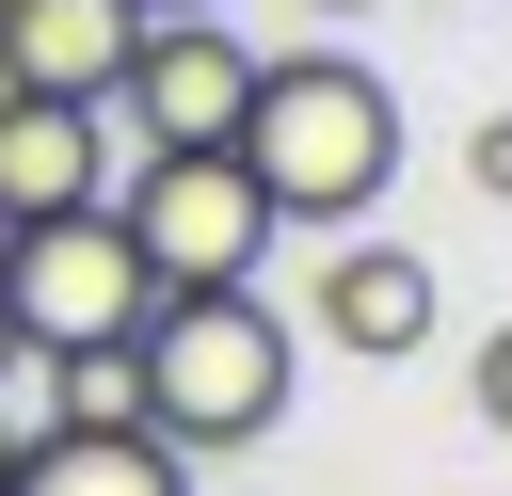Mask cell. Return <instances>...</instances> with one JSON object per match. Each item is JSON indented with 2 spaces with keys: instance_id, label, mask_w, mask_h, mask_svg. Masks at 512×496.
<instances>
[{
  "instance_id": "obj_15",
  "label": "cell",
  "mask_w": 512,
  "mask_h": 496,
  "mask_svg": "<svg viewBox=\"0 0 512 496\" xmlns=\"http://www.w3.org/2000/svg\"><path fill=\"white\" fill-rule=\"evenodd\" d=\"M144 16H192V0H144Z\"/></svg>"
},
{
  "instance_id": "obj_10",
  "label": "cell",
  "mask_w": 512,
  "mask_h": 496,
  "mask_svg": "<svg viewBox=\"0 0 512 496\" xmlns=\"http://www.w3.org/2000/svg\"><path fill=\"white\" fill-rule=\"evenodd\" d=\"M464 176H480V192L512 208V112H480V144H464Z\"/></svg>"
},
{
  "instance_id": "obj_16",
  "label": "cell",
  "mask_w": 512,
  "mask_h": 496,
  "mask_svg": "<svg viewBox=\"0 0 512 496\" xmlns=\"http://www.w3.org/2000/svg\"><path fill=\"white\" fill-rule=\"evenodd\" d=\"M0 256H16V224H0Z\"/></svg>"
},
{
  "instance_id": "obj_8",
  "label": "cell",
  "mask_w": 512,
  "mask_h": 496,
  "mask_svg": "<svg viewBox=\"0 0 512 496\" xmlns=\"http://www.w3.org/2000/svg\"><path fill=\"white\" fill-rule=\"evenodd\" d=\"M320 336L368 352V368H400V352L432 336V256H416V240H336V256H320Z\"/></svg>"
},
{
  "instance_id": "obj_14",
  "label": "cell",
  "mask_w": 512,
  "mask_h": 496,
  "mask_svg": "<svg viewBox=\"0 0 512 496\" xmlns=\"http://www.w3.org/2000/svg\"><path fill=\"white\" fill-rule=\"evenodd\" d=\"M0 480H16V432H0Z\"/></svg>"
},
{
  "instance_id": "obj_1",
  "label": "cell",
  "mask_w": 512,
  "mask_h": 496,
  "mask_svg": "<svg viewBox=\"0 0 512 496\" xmlns=\"http://www.w3.org/2000/svg\"><path fill=\"white\" fill-rule=\"evenodd\" d=\"M128 384H144V432L176 464H224V448H272L288 400H304V336L256 304V288H160L144 336H128Z\"/></svg>"
},
{
  "instance_id": "obj_9",
  "label": "cell",
  "mask_w": 512,
  "mask_h": 496,
  "mask_svg": "<svg viewBox=\"0 0 512 496\" xmlns=\"http://www.w3.org/2000/svg\"><path fill=\"white\" fill-rule=\"evenodd\" d=\"M0 496H192V464L160 432H32Z\"/></svg>"
},
{
  "instance_id": "obj_7",
  "label": "cell",
  "mask_w": 512,
  "mask_h": 496,
  "mask_svg": "<svg viewBox=\"0 0 512 496\" xmlns=\"http://www.w3.org/2000/svg\"><path fill=\"white\" fill-rule=\"evenodd\" d=\"M96 192H112V112H80V96H0V224L96 208Z\"/></svg>"
},
{
  "instance_id": "obj_3",
  "label": "cell",
  "mask_w": 512,
  "mask_h": 496,
  "mask_svg": "<svg viewBox=\"0 0 512 496\" xmlns=\"http://www.w3.org/2000/svg\"><path fill=\"white\" fill-rule=\"evenodd\" d=\"M112 224H128L144 288H256V256H272V208H256L240 144H144L112 176Z\"/></svg>"
},
{
  "instance_id": "obj_5",
  "label": "cell",
  "mask_w": 512,
  "mask_h": 496,
  "mask_svg": "<svg viewBox=\"0 0 512 496\" xmlns=\"http://www.w3.org/2000/svg\"><path fill=\"white\" fill-rule=\"evenodd\" d=\"M256 32L224 16V0H192V16H144V48H128V80H112V144H240V112H256Z\"/></svg>"
},
{
  "instance_id": "obj_11",
  "label": "cell",
  "mask_w": 512,
  "mask_h": 496,
  "mask_svg": "<svg viewBox=\"0 0 512 496\" xmlns=\"http://www.w3.org/2000/svg\"><path fill=\"white\" fill-rule=\"evenodd\" d=\"M480 432H512V320L480 336Z\"/></svg>"
},
{
  "instance_id": "obj_6",
  "label": "cell",
  "mask_w": 512,
  "mask_h": 496,
  "mask_svg": "<svg viewBox=\"0 0 512 496\" xmlns=\"http://www.w3.org/2000/svg\"><path fill=\"white\" fill-rule=\"evenodd\" d=\"M128 48H144V0H0V96H80V112H112Z\"/></svg>"
},
{
  "instance_id": "obj_12",
  "label": "cell",
  "mask_w": 512,
  "mask_h": 496,
  "mask_svg": "<svg viewBox=\"0 0 512 496\" xmlns=\"http://www.w3.org/2000/svg\"><path fill=\"white\" fill-rule=\"evenodd\" d=\"M304 16H368V0H304Z\"/></svg>"
},
{
  "instance_id": "obj_2",
  "label": "cell",
  "mask_w": 512,
  "mask_h": 496,
  "mask_svg": "<svg viewBox=\"0 0 512 496\" xmlns=\"http://www.w3.org/2000/svg\"><path fill=\"white\" fill-rule=\"evenodd\" d=\"M240 176H256L272 224H336V240H352V224L384 208V176H400V96H384L352 48H288V64H256Z\"/></svg>"
},
{
  "instance_id": "obj_4",
  "label": "cell",
  "mask_w": 512,
  "mask_h": 496,
  "mask_svg": "<svg viewBox=\"0 0 512 496\" xmlns=\"http://www.w3.org/2000/svg\"><path fill=\"white\" fill-rule=\"evenodd\" d=\"M144 304H160V288H144V256H128L112 192L16 224V256H0V320H16V352H128Z\"/></svg>"
},
{
  "instance_id": "obj_13",
  "label": "cell",
  "mask_w": 512,
  "mask_h": 496,
  "mask_svg": "<svg viewBox=\"0 0 512 496\" xmlns=\"http://www.w3.org/2000/svg\"><path fill=\"white\" fill-rule=\"evenodd\" d=\"M0 384H16V320H0Z\"/></svg>"
}]
</instances>
